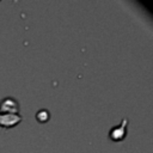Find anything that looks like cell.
<instances>
[{"label":"cell","instance_id":"obj_1","mask_svg":"<svg viewBox=\"0 0 153 153\" xmlns=\"http://www.w3.org/2000/svg\"><path fill=\"white\" fill-rule=\"evenodd\" d=\"M127 128H128V118H123L118 126H115L109 131V137L111 141L120 142L126 139L127 136Z\"/></svg>","mask_w":153,"mask_h":153},{"label":"cell","instance_id":"obj_2","mask_svg":"<svg viewBox=\"0 0 153 153\" xmlns=\"http://www.w3.org/2000/svg\"><path fill=\"white\" fill-rule=\"evenodd\" d=\"M23 121V116L20 114H1L0 112V127L5 129H10L16 127Z\"/></svg>","mask_w":153,"mask_h":153},{"label":"cell","instance_id":"obj_3","mask_svg":"<svg viewBox=\"0 0 153 153\" xmlns=\"http://www.w3.org/2000/svg\"><path fill=\"white\" fill-rule=\"evenodd\" d=\"M1 114H19V103L13 97H6L0 100Z\"/></svg>","mask_w":153,"mask_h":153},{"label":"cell","instance_id":"obj_4","mask_svg":"<svg viewBox=\"0 0 153 153\" xmlns=\"http://www.w3.org/2000/svg\"><path fill=\"white\" fill-rule=\"evenodd\" d=\"M49 118H50V112L47 109H41L36 112V120L41 123H45L47 121H49Z\"/></svg>","mask_w":153,"mask_h":153}]
</instances>
